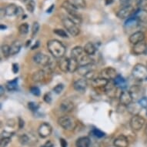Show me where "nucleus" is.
I'll return each mask as SVG.
<instances>
[{
	"label": "nucleus",
	"mask_w": 147,
	"mask_h": 147,
	"mask_svg": "<svg viewBox=\"0 0 147 147\" xmlns=\"http://www.w3.org/2000/svg\"><path fill=\"white\" fill-rule=\"evenodd\" d=\"M47 48L49 52L55 58L61 59L65 56L66 49L60 41L57 39H52L47 42Z\"/></svg>",
	"instance_id": "obj_1"
},
{
	"label": "nucleus",
	"mask_w": 147,
	"mask_h": 147,
	"mask_svg": "<svg viewBox=\"0 0 147 147\" xmlns=\"http://www.w3.org/2000/svg\"><path fill=\"white\" fill-rule=\"evenodd\" d=\"M58 124L65 130L71 131L76 127V122L74 119L69 116H60L58 119Z\"/></svg>",
	"instance_id": "obj_2"
},
{
	"label": "nucleus",
	"mask_w": 147,
	"mask_h": 147,
	"mask_svg": "<svg viewBox=\"0 0 147 147\" xmlns=\"http://www.w3.org/2000/svg\"><path fill=\"white\" fill-rule=\"evenodd\" d=\"M63 24L68 32L72 36H77L80 33V29L78 27L77 24L74 21H72L69 17H65L63 19Z\"/></svg>",
	"instance_id": "obj_3"
},
{
	"label": "nucleus",
	"mask_w": 147,
	"mask_h": 147,
	"mask_svg": "<svg viewBox=\"0 0 147 147\" xmlns=\"http://www.w3.org/2000/svg\"><path fill=\"white\" fill-rule=\"evenodd\" d=\"M132 74L136 80L140 81L147 80V66L140 63L136 64L133 67Z\"/></svg>",
	"instance_id": "obj_4"
},
{
	"label": "nucleus",
	"mask_w": 147,
	"mask_h": 147,
	"mask_svg": "<svg viewBox=\"0 0 147 147\" xmlns=\"http://www.w3.org/2000/svg\"><path fill=\"white\" fill-rule=\"evenodd\" d=\"M145 119L143 117L140 116V115H135L133 116L131 118L130 122H129V125H130L131 129L134 131H139L140 130L145 124Z\"/></svg>",
	"instance_id": "obj_5"
},
{
	"label": "nucleus",
	"mask_w": 147,
	"mask_h": 147,
	"mask_svg": "<svg viewBox=\"0 0 147 147\" xmlns=\"http://www.w3.org/2000/svg\"><path fill=\"white\" fill-rule=\"evenodd\" d=\"M136 10L132 5H128V6L123 7L121 9L119 10L118 12L116 13V16L120 20H125V19H129V18L133 16Z\"/></svg>",
	"instance_id": "obj_6"
},
{
	"label": "nucleus",
	"mask_w": 147,
	"mask_h": 147,
	"mask_svg": "<svg viewBox=\"0 0 147 147\" xmlns=\"http://www.w3.org/2000/svg\"><path fill=\"white\" fill-rule=\"evenodd\" d=\"M100 77L104 78L108 81H113L117 76L116 70L113 67H106L100 72Z\"/></svg>",
	"instance_id": "obj_7"
},
{
	"label": "nucleus",
	"mask_w": 147,
	"mask_h": 147,
	"mask_svg": "<svg viewBox=\"0 0 147 147\" xmlns=\"http://www.w3.org/2000/svg\"><path fill=\"white\" fill-rule=\"evenodd\" d=\"M33 60L36 63L42 65V66H45V67L51 63L50 58L47 55L42 53H38L35 54V56H33Z\"/></svg>",
	"instance_id": "obj_8"
},
{
	"label": "nucleus",
	"mask_w": 147,
	"mask_h": 147,
	"mask_svg": "<svg viewBox=\"0 0 147 147\" xmlns=\"http://www.w3.org/2000/svg\"><path fill=\"white\" fill-rule=\"evenodd\" d=\"M53 132V128L48 123H42L38 129V133L40 137L46 138L51 135Z\"/></svg>",
	"instance_id": "obj_9"
},
{
	"label": "nucleus",
	"mask_w": 147,
	"mask_h": 147,
	"mask_svg": "<svg viewBox=\"0 0 147 147\" xmlns=\"http://www.w3.org/2000/svg\"><path fill=\"white\" fill-rule=\"evenodd\" d=\"M133 102V99L132 97L130 92L124 90L119 95V102L122 106H127Z\"/></svg>",
	"instance_id": "obj_10"
},
{
	"label": "nucleus",
	"mask_w": 147,
	"mask_h": 147,
	"mask_svg": "<svg viewBox=\"0 0 147 147\" xmlns=\"http://www.w3.org/2000/svg\"><path fill=\"white\" fill-rule=\"evenodd\" d=\"M147 51V44L144 41L140 42L139 43L133 45V53L136 55L140 56L142 54H146Z\"/></svg>",
	"instance_id": "obj_11"
},
{
	"label": "nucleus",
	"mask_w": 147,
	"mask_h": 147,
	"mask_svg": "<svg viewBox=\"0 0 147 147\" xmlns=\"http://www.w3.org/2000/svg\"><path fill=\"white\" fill-rule=\"evenodd\" d=\"M132 97H133V100H140L141 98H142V87L138 86V85H134L133 86L131 87L129 89Z\"/></svg>",
	"instance_id": "obj_12"
},
{
	"label": "nucleus",
	"mask_w": 147,
	"mask_h": 147,
	"mask_svg": "<svg viewBox=\"0 0 147 147\" xmlns=\"http://www.w3.org/2000/svg\"><path fill=\"white\" fill-rule=\"evenodd\" d=\"M145 39V34L142 31H137L133 33L129 36V40L130 42V43L135 45V44H137L140 42H142Z\"/></svg>",
	"instance_id": "obj_13"
},
{
	"label": "nucleus",
	"mask_w": 147,
	"mask_h": 147,
	"mask_svg": "<svg viewBox=\"0 0 147 147\" xmlns=\"http://www.w3.org/2000/svg\"><path fill=\"white\" fill-rule=\"evenodd\" d=\"M140 22L139 21L137 18L136 16H132L126 20L124 24V27L125 29L127 30H130V29H136V27L140 26Z\"/></svg>",
	"instance_id": "obj_14"
},
{
	"label": "nucleus",
	"mask_w": 147,
	"mask_h": 147,
	"mask_svg": "<svg viewBox=\"0 0 147 147\" xmlns=\"http://www.w3.org/2000/svg\"><path fill=\"white\" fill-rule=\"evenodd\" d=\"M108 80H106V79H104V78H102L99 76V77L96 78V79H95L94 80L92 81V87L95 88V89H101L105 90V87L106 86V85L108 84Z\"/></svg>",
	"instance_id": "obj_15"
},
{
	"label": "nucleus",
	"mask_w": 147,
	"mask_h": 147,
	"mask_svg": "<svg viewBox=\"0 0 147 147\" xmlns=\"http://www.w3.org/2000/svg\"><path fill=\"white\" fill-rule=\"evenodd\" d=\"M113 145L115 147H128L129 140L125 135H119L115 139Z\"/></svg>",
	"instance_id": "obj_16"
},
{
	"label": "nucleus",
	"mask_w": 147,
	"mask_h": 147,
	"mask_svg": "<svg viewBox=\"0 0 147 147\" xmlns=\"http://www.w3.org/2000/svg\"><path fill=\"white\" fill-rule=\"evenodd\" d=\"M116 88H117V87L116 86V85H115L114 82L109 81L108 84L106 85V86L105 87V90H104V92H105L109 97L114 98L116 95Z\"/></svg>",
	"instance_id": "obj_17"
},
{
	"label": "nucleus",
	"mask_w": 147,
	"mask_h": 147,
	"mask_svg": "<svg viewBox=\"0 0 147 147\" xmlns=\"http://www.w3.org/2000/svg\"><path fill=\"white\" fill-rule=\"evenodd\" d=\"M87 86H88V84H87L86 80H83V79L76 80L73 83V88H74V89L76 90L77 92H84L86 89Z\"/></svg>",
	"instance_id": "obj_18"
},
{
	"label": "nucleus",
	"mask_w": 147,
	"mask_h": 147,
	"mask_svg": "<svg viewBox=\"0 0 147 147\" xmlns=\"http://www.w3.org/2000/svg\"><path fill=\"white\" fill-rule=\"evenodd\" d=\"M60 110L63 113H69L72 111L74 109V103L72 101H70L69 99H65L64 101L61 102L59 106Z\"/></svg>",
	"instance_id": "obj_19"
},
{
	"label": "nucleus",
	"mask_w": 147,
	"mask_h": 147,
	"mask_svg": "<svg viewBox=\"0 0 147 147\" xmlns=\"http://www.w3.org/2000/svg\"><path fill=\"white\" fill-rule=\"evenodd\" d=\"M142 108L139 102H132L129 106H126V109L127 111L133 116L135 115H139V113L140 112V109Z\"/></svg>",
	"instance_id": "obj_20"
},
{
	"label": "nucleus",
	"mask_w": 147,
	"mask_h": 147,
	"mask_svg": "<svg viewBox=\"0 0 147 147\" xmlns=\"http://www.w3.org/2000/svg\"><path fill=\"white\" fill-rule=\"evenodd\" d=\"M92 70H95V65H93V63L89 64V65H80L79 69H78L77 72L78 74H80V75L86 76L89 72H90Z\"/></svg>",
	"instance_id": "obj_21"
},
{
	"label": "nucleus",
	"mask_w": 147,
	"mask_h": 147,
	"mask_svg": "<svg viewBox=\"0 0 147 147\" xmlns=\"http://www.w3.org/2000/svg\"><path fill=\"white\" fill-rule=\"evenodd\" d=\"M18 10H19V6H17L15 4H9L5 8V16H17L18 14Z\"/></svg>",
	"instance_id": "obj_22"
},
{
	"label": "nucleus",
	"mask_w": 147,
	"mask_h": 147,
	"mask_svg": "<svg viewBox=\"0 0 147 147\" xmlns=\"http://www.w3.org/2000/svg\"><path fill=\"white\" fill-rule=\"evenodd\" d=\"M90 146H91V140L87 136L79 138L76 142V147H90Z\"/></svg>",
	"instance_id": "obj_23"
},
{
	"label": "nucleus",
	"mask_w": 147,
	"mask_h": 147,
	"mask_svg": "<svg viewBox=\"0 0 147 147\" xmlns=\"http://www.w3.org/2000/svg\"><path fill=\"white\" fill-rule=\"evenodd\" d=\"M46 73L45 70H38L36 71L32 74V79L33 80L34 82H42L45 80V77H46Z\"/></svg>",
	"instance_id": "obj_24"
},
{
	"label": "nucleus",
	"mask_w": 147,
	"mask_h": 147,
	"mask_svg": "<svg viewBox=\"0 0 147 147\" xmlns=\"http://www.w3.org/2000/svg\"><path fill=\"white\" fill-rule=\"evenodd\" d=\"M80 67V63L78 59L75 58H69V69L68 71L69 72H77L78 69Z\"/></svg>",
	"instance_id": "obj_25"
},
{
	"label": "nucleus",
	"mask_w": 147,
	"mask_h": 147,
	"mask_svg": "<svg viewBox=\"0 0 147 147\" xmlns=\"http://www.w3.org/2000/svg\"><path fill=\"white\" fill-rule=\"evenodd\" d=\"M83 53H85V52L84 49L82 48V47H81V46H76L71 51V57L76 59H79L81 56H83L82 55Z\"/></svg>",
	"instance_id": "obj_26"
},
{
	"label": "nucleus",
	"mask_w": 147,
	"mask_h": 147,
	"mask_svg": "<svg viewBox=\"0 0 147 147\" xmlns=\"http://www.w3.org/2000/svg\"><path fill=\"white\" fill-rule=\"evenodd\" d=\"M69 58H66V57L64 56L63 58H61L60 61L59 62V68L63 72H69L68 71V69H69Z\"/></svg>",
	"instance_id": "obj_27"
},
{
	"label": "nucleus",
	"mask_w": 147,
	"mask_h": 147,
	"mask_svg": "<svg viewBox=\"0 0 147 147\" xmlns=\"http://www.w3.org/2000/svg\"><path fill=\"white\" fill-rule=\"evenodd\" d=\"M113 82L116 85V86L117 88H120V89H125L126 86H127L126 80L123 76H121L120 75H117L116 79L113 80Z\"/></svg>",
	"instance_id": "obj_28"
},
{
	"label": "nucleus",
	"mask_w": 147,
	"mask_h": 147,
	"mask_svg": "<svg viewBox=\"0 0 147 147\" xmlns=\"http://www.w3.org/2000/svg\"><path fill=\"white\" fill-rule=\"evenodd\" d=\"M84 49V52L86 55H89V56H92L96 53V46H94V44L92 43V42H87L85 46L83 47Z\"/></svg>",
	"instance_id": "obj_29"
},
{
	"label": "nucleus",
	"mask_w": 147,
	"mask_h": 147,
	"mask_svg": "<svg viewBox=\"0 0 147 147\" xmlns=\"http://www.w3.org/2000/svg\"><path fill=\"white\" fill-rule=\"evenodd\" d=\"M22 47V42L20 41H14L10 46V49H11V56L16 55L19 53Z\"/></svg>",
	"instance_id": "obj_30"
},
{
	"label": "nucleus",
	"mask_w": 147,
	"mask_h": 147,
	"mask_svg": "<svg viewBox=\"0 0 147 147\" xmlns=\"http://www.w3.org/2000/svg\"><path fill=\"white\" fill-rule=\"evenodd\" d=\"M79 63L80 65H89V64H92V59H91V56L89 55H83L80 57L79 59Z\"/></svg>",
	"instance_id": "obj_31"
},
{
	"label": "nucleus",
	"mask_w": 147,
	"mask_h": 147,
	"mask_svg": "<svg viewBox=\"0 0 147 147\" xmlns=\"http://www.w3.org/2000/svg\"><path fill=\"white\" fill-rule=\"evenodd\" d=\"M17 82H18V79L16 78L12 81H9L8 82V84L6 86V88L9 91L12 92L17 90Z\"/></svg>",
	"instance_id": "obj_32"
},
{
	"label": "nucleus",
	"mask_w": 147,
	"mask_h": 147,
	"mask_svg": "<svg viewBox=\"0 0 147 147\" xmlns=\"http://www.w3.org/2000/svg\"><path fill=\"white\" fill-rule=\"evenodd\" d=\"M72 3L77 9H85L86 7V0H72Z\"/></svg>",
	"instance_id": "obj_33"
},
{
	"label": "nucleus",
	"mask_w": 147,
	"mask_h": 147,
	"mask_svg": "<svg viewBox=\"0 0 147 147\" xmlns=\"http://www.w3.org/2000/svg\"><path fill=\"white\" fill-rule=\"evenodd\" d=\"M19 141L22 145H28L31 142V139L27 134H22L19 137Z\"/></svg>",
	"instance_id": "obj_34"
},
{
	"label": "nucleus",
	"mask_w": 147,
	"mask_h": 147,
	"mask_svg": "<svg viewBox=\"0 0 147 147\" xmlns=\"http://www.w3.org/2000/svg\"><path fill=\"white\" fill-rule=\"evenodd\" d=\"M1 50H2V53L3 54V56L5 57H9L11 55V49H10V46L7 45V44H4L1 47Z\"/></svg>",
	"instance_id": "obj_35"
},
{
	"label": "nucleus",
	"mask_w": 147,
	"mask_h": 147,
	"mask_svg": "<svg viewBox=\"0 0 147 147\" xmlns=\"http://www.w3.org/2000/svg\"><path fill=\"white\" fill-rule=\"evenodd\" d=\"M136 5L140 10L147 12V0H136Z\"/></svg>",
	"instance_id": "obj_36"
},
{
	"label": "nucleus",
	"mask_w": 147,
	"mask_h": 147,
	"mask_svg": "<svg viewBox=\"0 0 147 147\" xmlns=\"http://www.w3.org/2000/svg\"><path fill=\"white\" fill-rule=\"evenodd\" d=\"M29 26L28 23H22L20 26L19 27V32H20V34H22V35H26L28 32H29Z\"/></svg>",
	"instance_id": "obj_37"
},
{
	"label": "nucleus",
	"mask_w": 147,
	"mask_h": 147,
	"mask_svg": "<svg viewBox=\"0 0 147 147\" xmlns=\"http://www.w3.org/2000/svg\"><path fill=\"white\" fill-rule=\"evenodd\" d=\"M53 32L56 34V35H57V36L62 37V38H68L69 37L67 32L65 30H63V29H56L53 30Z\"/></svg>",
	"instance_id": "obj_38"
},
{
	"label": "nucleus",
	"mask_w": 147,
	"mask_h": 147,
	"mask_svg": "<svg viewBox=\"0 0 147 147\" xmlns=\"http://www.w3.org/2000/svg\"><path fill=\"white\" fill-rule=\"evenodd\" d=\"M92 133L97 138H102L106 135V133H103L102 131H101L99 129H96V128H95V129H93L92 130Z\"/></svg>",
	"instance_id": "obj_39"
},
{
	"label": "nucleus",
	"mask_w": 147,
	"mask_h": 147,
	"mask_svg": "<svg viewBox=\"0 0 147 147\" xmlns=\"http://www.w3.org/2000/svg\"><path fill=\"white\" fill-rule=\"evenodd\" d=\"M39 24L38 22H34L32 26V37H34L36 36L37 32H39Z\"/></svg>",
	"instance_id": "obj_40"
},
{
	"label": "nucleus",
	"mask_w": 147,
	"mask_h": 147,
	"mask_svg": "<svg viewBox=\"0 0 147 147\" xmlns=\"http://www.w3.org/2000/svg\"><path fill=\"white\" fill-rule=\"evenodd\" d=\"M35 8H36V3L34 2L33 0H30L29 3H27L26 5L27 10H28L29 12L32 13V12H34V10H35Z\"/></svg>",
	"instance_id": "obj_41"
},
{
	"label": "nucleus",
	"mask_w": 147,
	"mask_h": 147,
	"mask_svg": "<svg viewBox=\"0 0 147 147\" xmlns=\"http://www.w3.org/2000/svg\"><path fill=\"white\" fill-rule=\"evenodd\" d=\"M98 77H99V76H98V75L96 74V72L95 70H92V71H91L90 72H89V73L85 76V78H86V80H92H92H94L95 79H96V78Z\"/></svg>",
	"instance_id": "obj_42"
},
{
	"label": "nucleus",
	"mask_w": 147,
	"mask_h": 147,
	"mask_svg": "<svg viewBox=\"0 0 147 147\" xmlns=\"http://www.w3.org/2000/svg\"><path fill=\"white\" fill-rule=\"evenodd\" d=\"M28 107L31 110L32 112H36L38 109H39V105L36 103V102H29L28 103Z\"/></svg>",
	"instance_id": "obj_43"
},
{
	"label": "nucleus",
	"mask_w": 147,
	"mask_h": 147,
	"mask_svg": "<svg viewBox=\"0 0 147 147\" xmlns=\"http://www.w3.org/2000/svg\"><path fill=\"white\" fill-rule=\"evenodd\" d=\"M63 89H64V85L63 83H59V84H57L56 86L53 88V92L56 94H60L61 92H63Z\"/></svg>",
	"instance_id": "obj_44"
},
{
	"label": "nucleus",
	"mask_w": 147,
	"mask_h": 147,
	"mask_svg": "<svg viewBox=\"0 0 147 147\" xmlns=\"http://www.w3.org/2000/svg\"><path fill=\"white\" fill-rule=\"evenodd\" d=\"M30 92H31L32 94L34 95V96H40V89L38 88V87L36 86H32L30 88Z\"/></svg>",
	"instance_id": "obj_45"
},
{
	"label": "nucleus",
	"mask_w": 147,
	"mask_h": 147,
	"mask_svg": "<svg viewBox=\"0 0 147 147\" xmlns=\"http://www.w3.org/2000/svg\"><path fill=\"white\" fill-rule=\"evenodd\" d=\"M11 141V138H2L0 141V147H6Z\"/></svg>",
	"instance_id": "obj_46"
},
{
	"label": "nucleus",
	"mask_w": 147,
	"mask_h": 147,
	"mask_svg": "<svg viewBox=\"0 0 147 147\" xmlns=\"http://www.w3.org/2000/svg\"><path fill=\"white\" fill-rule=\"evenodd\" d=\"M142 108H147V97H142L138 101Z\"/></svg>",
	"instance_id": "obj_47"
},
{
	"label": "nucleus",
	"mask_w": 147,
	"mask_h": 147,
	"mask_svg": "<svg viewBox=\"0 0 147 147\" xmlns=\"http://www.w3.org/2000/svg\"><path fill=\"white\" fill-rule=\"evenodd\" d=\"M43 99L46 103L50 104L52 102V96H51V93H49V92L46 93V94L44 95Z\"/></svg>",
	"instance_id": "obj_48"
},
{
	"label": "nucleus",
	"mask_w": 147,
	"mask_h": 147,
	"mask_svg": "<svg viewBox=\"0 0 147 147\" xmlns=\"http://www.w3.org/2000/svg\"><path fill=\"white\" fill-rule=\"evenodd\" d=\"M133 2V0H119V3L123 7L131 5V3Z\"/></svg>",
	"instance_id": "obj_49"
},
{
	"label": "nucleus",
	"mask_w": 147,
	"mask_h": 147,
	"mask_svg": "<svg viewBox=\"0 0 147 147\" xmlns=\"http://www.w3.org/2000/svg\"><path fill=\"white\" fill-rule=\"evenodd\" d=\"M14 133H10L8 131H3L2 133V138H11L13 136Z\"/></svg>",
	"instance_id": "obj_50"
},
{
	"label": "nucleus",
	"mask_w": 147,
	"mask_h": 147,
	"mask_svg": "<svg viewBox=\"0 0 147 147\" xmlns=\"http://www.w3.org/2000/svg\"><path fill=\"white\" fill-rule=\"evenodd\" d=\"M19 69H20V68H19V64H18V63H13L12 68V72H13V73H14V74H16L17 72H19Z\"/></svg>",
	"instance_id": "obj_51"
},
{
	"label": "nucleus",
	"mask_w": 147,
	"mask_h": 147,
	"mask_svg": "<svg viewBox=\"0 0 147 147\" xmlns=\"http://www.w3.org/2000/svg\"><path fill=\"white\" fill-rule=\"evenodd\" d=\"M18 125H19V129H22V128L24 127L25 125V122L24 120L22 119V118H19V122H18Z\"/></svg>",
	"instance_id": "obj_52"
},
{
	"label": "nucleus",
	"mask_w": 147,
	"mask_h": 147,
	"mask_svg": "<svg viewBox=\"0 0 147 147\" xmlns=\"http://www.w3.org/2000/svg\"><path fill=\"white\" fill-rule=\"evenodd\" d=\"M41 147H54V144L52 142V141L48 140V141H46Z\"/></svg>",
	"instance_id": "obj_53"
},
{
	"label": "nucleus",
	"mask_w": 147,
	"mask_h": 147,
	"mask_svg": "<svg viewBox=\"0 0 147 147\" xmlns=\"http://www.w3.org/2000/svg\"><path fill=\"white\" fill-rule=\"evenodd\" d=\"M59 142H60L61 147H67V142H66L65 140H64L63 138H60V139H59Z\"/></svg>",
	"instance_id": "obj_54"
},
{
	"label": "nucleus",
	"mask_w": 147,
	"mask_h": 147,
	"mask_svg": "<svg viewBox=\"0 0 147 147\" xmlns=\"http://www.w3.org/2000/svg\"><path fill=\"white\" fill-rule=\"evenodd\" d=\"M54 9H55V5L53 4V5H50V7L48 8V9H46V12H47V13H51V12H53Z\"/></svg>",
	"instance_id": "obj_55"
},
{
	"label": "nucleus",
	"mask_w": 147,
	"mask_h": 147,
	"mask_svg": "<svg viewBox=\"0 0 147 147\" xmlns=\"http://www.w3.org/2000/svg\"><path fill=\"white\" fill-rule=\"evenodd\" d=\"M115 2V0H105V4L106 5H111L112 3H113Z\"/></svg>",
	"instance_id": "obj_56"
},
{
	"label": "nucleus",
	"mask_w": 147,
	"mask_h": 147,
	"mask_svg": "<svg viewBox=\"0 0 147 147\" xmlns=\"http://www.w3.org/2000/svg\"><path fill=\"white\" fill-rule=\"evenodd\" d=\"M39 46V42L37 41L36 42V44H35V45H34L33 46H32L31 49H32V50H34V49H36L38 48Z\"/></svg>",
	"instance_id": "obj_57"
},
{
	"label": "nucleus",
	"mask_w": 147,
	"mask_h": 147,
	"mask_svg": "<svg viewBox=\"0 0 147 147\" xmlns=\"http://www.w3.org/2000/svg\"><path fill=\"white\" fill-rule=\"evenodd\" d=\"M4 93H5V89H4V87H3V86H0V95L3 96Z\"/></svg>",
	"instance_id": "obj_58"
},
{
	"label": "nucleus",
	"mask_w": 147,
	"mask_h": 147,
	"mask_svg": "<svg viewBox=\"0 0 147 147\" xmlns=\"http://www.w3.org/2000/svg\"><path fill=\"white\" fill-rule=\"evenodd\" d=\"M0 29H1V30H5V29H7V26H4L3 24H1L0 25Z\"/></svg>",
	"instance_id": "obj_59"
},
{
	"label": "nucleus",
	"mask_w": 147,
	"mask_h": 147,
	"mask_svg": "<svg viewBox=\"0 0 147 147\" xmlns=\"http://www.w3.org/2000/svg\"><path fill=\"white\" fill-rule=\"evenodd\" d=\"M31 44V40H28L26 43V47H29V46Z\"/></svg>",
	"instance_id": "obj_60"
},
{
	"label": "nucleus",
	"mask_w": 147,
	"mask_h": 147,
	"mask_svg": "<svg viewBox=\"0 0 147 147\" xmlns=\"http://www.w3.org/2000/svg\"><path fill=\"white\" fill-rule=\"evenodd\" d=\"M145 133H146V134L147 136V124H146V130H145Z\"/></svg>",
	"instance_id": "obj_61"
}]
</instances>
